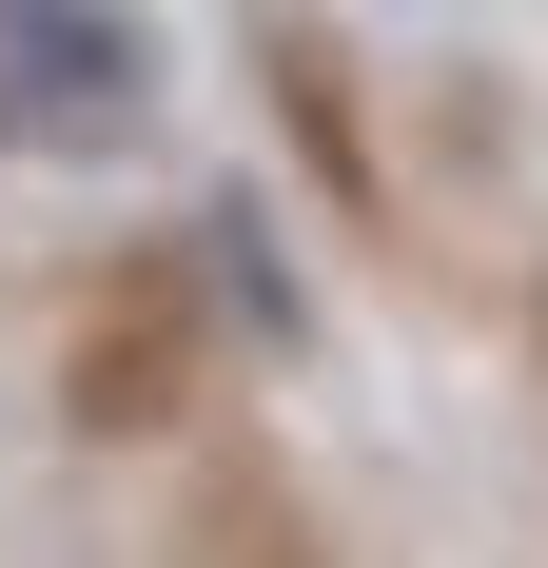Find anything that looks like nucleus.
I'll return each mask as SVG.
<instances>
[{
	"mask_svg": "<svg viewBox=\"0 0 548 568\" xmlns=\"http://www.w3.org/2000/svg\"><path fill=\"white\" fill-rule=\"evenodd\" d=\"M158 118V20L138 0H0V138L20 158H118Z\"/></svg>",
	"mask_w": 548,
	"mask_h": 568,
	"instance_id": "nucleus-1",
	"label": "nucleus"
}]
</instances>
